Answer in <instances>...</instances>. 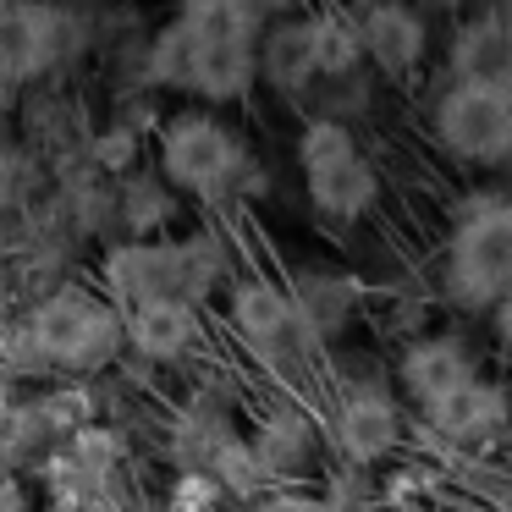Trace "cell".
Segmentation results:
<instances>
[{"mask_svg":"<svg viewBox=\"0 0 512 512\" xmlns=\"http://www.w3.org/2000/svg\"><path fill=\"white\" fill-rule=\"evenodd\" d=\"M342 446L358 463H375L397 446V408L380 391H353L342 402Z\"/></svg>","mask_w":512,"mask_h":512,"instance_id":"cell-13","label":"cell"},{"mask_svg":"<svg viewBox=\"0 0 512 512\" xmlns=\"http://www.w3.org/2000/svg\"><path fill=\"white\" fill-rule=\"evenodd\" d=\"M6 89H12V78H6V72H0V105H6Z\"/></svg>","mask_w":512,"mask_h":512,"instance_id":"cell-22","label":"cell"},{"mask_svg":"<svg viewBox=\"0 0 512 512\" xmlns=\"http://www.w3.org/2000/svg\"><path fill=\"white\" fill-rule=\"evenodd\" d=\"M358 34H364V50L386 72L413 67V61H419V50H424V28H419V17H413L408 6H375V12H364Z\"/></svg>","mask_w":512,"mask_h":512,"instance_id":"cell-14","label":"cell"},{"mask_svg":"<svg viewBox=\"0 0 512 512\" xmlns=\"http://www.w3.org/2000/svg\"><path fill=\"white\" fill-rule=\"evenodd\" d=\"M309 56H314V72L342 78V72H353L358 56H364V34H358L353 17L325 12V17H314V23H309Z\"/></svg>","mask_w":512,"mask_h":512,"instance_id":"cell-15","label":"cell"},{"mask_svg":"<svg viewBox=\"0 0 512 512\" xmlns=\"http://www.w3.org/2000/svg\"><path fill=\"white\" fill-rule=\"evenodd\" d=\"M177 34V78L210 100H237L254 83V34L243 6H193Z\"/></svg>","mask_w":512,"mask_h":512,"instance_id":"cell-1","label":"cell"},{"mask_svg":"<svg viewBox=\"0 0 512 512\" xmlns=\"http://www.w3.org/2000/svg\"><path fill=\"white\" fill-rule=\"evenodd\" d=\"M232 320H237V331H243L254 347H265V353H281L287 342L303 336L298 303H292L287 292H276V287H259V281L232 298Z\"/></svg>","mask_w":512,"mask_h":512,"instance_id":"cell-10","label":"cell"},{"mask_svg":"<svg viewBox=\"0 0 512 512\" xmlns=\"http://www.w3.org/2000/svg\"><path fill=\"white\" fill-rule=\"evenodd\" d=\"M303 155V177H309V199L325 215H364L375 199V171L358 155L353 133L336 122H314L298 144Z\"/></svg>","mask_w":512,"mask_h":512,"instance_id":"cell-3","label":"cell"},{"mask_svg":"<svg viewBox=\"0 0 512 512\" xmlns=\"http://www.w3.org/2000/svg\"><path fill=\"white\" fill-rule=\"evenodd\" d=\"M166 177L177 182V188H221L226 171L237 166V144L232 133H226L221 122H210V116H177V122L166 127Z\"/></svg>","mask_w":512,"mask_h":512,"instance_id":"cell-6","label":"cell"},{"mask_svg":"<svg viewBox=\"0 0 512 512\" xmlns=\"http://www.w3.org/2000/svg\"><path fill=\"white\" fill-rule=\"evenodd\" d=\"M496 331H501V342L512 347V292H507V298L496 303Z\"/></svg>","mask_w":512,"mask_h":512,"instance_id":"cell-21","label":"cell"},{"mask_svg":"<svg viewBox=\"0 0 512 512\" xmlns=\"http://www.w3.org/2000/svg\"><path fill=\"white\" fill-rule=\"evenodd\" d=\"M430 424L452 441H490V435L507 424V391L490 386V380H463L457 391L430 402Z\"/></svg>","mask_w":512,"mask_h":512,"instance_id":"cell-7","label":"cell"},{"mask_svg":"<svg viewBox=\"0 0 512 512\" xmlns=\"http://www.w3.org/2000/svg\"><path fill=\"white\" fill-rule=\"evenodd\" d=\"M127 336L144 358H182L199 336V320H193L188 298H149L127 314Z\"/></svg>","mask_w":512,"mask_h":512,"instance_id":"cell-9","label":"cell"},{"mask_svg":"<svg viewBox=\"0 0 512 512\" xmlns=\"http://www.w3.org/2000/svg\"><path fill=\"white\" fill-rule=\"evenodd\" d=\"M116 336H122L116 314L105 303H94L89 292H56L34 314V347L50 364H67V369H89L100 358H111Z\"/></svg>","mask_w":512,"mask_h":512,"instance_id":"cell-4","label":"cell"},{"mask_svg":"<svg viewBox=\"0 0 512 512\" xmlns=\"http://www.w3.org/2000/svg\"><path fill=\"white\" fill-rule=\"evenodd\" d=\"M303 446H309V435H303V424L298 419H276L265 430V441H259V463H287V457H298Z\"/></svg>","mask_w":512,"mask_h":512,"instance_id":"cell-17","label":"cell"},{"mask_svg":"<svg viewBox=\"0 0 512 512\" xmlns=\"http://www.w3.org/2000/svg\"><path fill=\"white\" fill-rule=\"evenodd\" d=\"M446 287L468 309L501 303L512 292V204L507 199H479L457 221L452 254H446Z\"/></svg>","mask_w":512,"mask_h":512,"instance_id":"cell-2","label":"cell"},{"mask_svg":"<svg viewBox=\"0 0 512 512\" xmlns=\"http://www.w3.org/2000/svg\"><path fill=\"white\" fill-rule=\"evenodd\" d=\"M463 380H474V364H468L463 342H452V336H430V342L408 347V358H402V386H408L424 408H430L435 397H446V391H457Z\"/></svg>","mask_w":512,"mask_h":512,"instance_id":"cell-11","label":"cell"},{"mask_svg":"<svg viewBox=\"0 0 512 512\" xmlns=\"http://www.w3.org/2000/svg\"><path fill=\"white\" fill-rule=\"evenodd\" d=\"M452 67H457V83H468V89H507L512 94V28L496 23V17L463 28L457 50H452Z\"/></svg>","mask_w":512,"mask_h":512,"instance_id":"cell-8","label":"cell"},{"mask_svg":"<svg viewBox=\"0 0 512 512\" xmlns=\"http://www.w3.org/2000/svg\"><path fill=\"white\" fill-rule=\"evenodd\" d=\"M0 512H23V490H17L6 474H0Z\"/></svg>","mask_w":512,"mask_h":512,"instance_id":"cell-20","label":"cell"},{"mask_svg":"<svg viewBox=\"0 0 512 512\" xmlns=\"http://www.w3.org/2000/svg\"><path fill=\"white\" fill-rule=\"evenodd\" d=\"M265 72H270V83H281V89H303V83L314 78L309 23L303 28H276V34L265 39Z\"/></svg>","mask_w":512,"mask_h":512,"instance_id":"cell-16","label":"cell"},{"mask_svg":"<svg viewBox=\"0 0 512 512\" xmlns=\"http://www.w3.org/2000/svg\"><path fill=\"white\" fill-rule=\"evenodd\" d=\"M265 512H325V507H314V501H298V496H276V501H265Z\"/></svg>","mask_w":512,"mask_h":512,"instance_id":"cell-19","label":"cell"},{"mask_svg":"<svg viewBox=\"0 0 512 512\" xmlns=\"http://www.w3.org/2000/svg\"><path fill=\"white\" fill-rule=\"evenodd\" d=\"M435 133H441V144L452 149V155L496 166V160L512 155V94L507 89H468V83H457V89L441 94Z\"/></svg>","mask_w":512,"mask_h":512,"instance_id":"cell-5","label":"cell"},{"mask_svg":"<svg viewBox=\"0 0 512 512\" xmlns=\"http://www.w3.org/2000/svg\"><path fill=\"white\" fill-rule=\"evenodd\" d=\"M182 265L177 248H122L111 259V287L133 303L149 298H182Z\"/></svg>","mask_w":512,"mask_h":512,"instance_id":"cell-12","label":"cell"},{"mask_svg":"<svg viewBox=\"0 0 512 512\" xmlns=\"http://www.w3.org/2000/svg\"><path fill=\"white\" fill-rule=\"evenodd\" d=\"M221 463H226V485H232V490H254V479H265L259 452H243V446H226Z\"/></svg>","mask_w":512,"mask_h":512,"instance_id":"cell-18","label":"cell"}]
</instances>
